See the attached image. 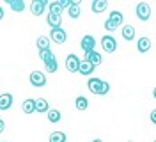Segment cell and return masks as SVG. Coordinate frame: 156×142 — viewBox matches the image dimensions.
I'll use <instances>...</instances> for the list:
<instances>
[{"label":"cell","instance_id":"cell-33","mask_svg":"<svg viewBox=\"0 0 156 142\" xmlns=\"http://www.w3.org/2000/svg\"><path fill=\"white\" fill-rule=\"evenodd\" d=\"M92 142H103V140H101V139H96V140H92Z\"/></svg>","mask_w":156,"mask_h":142},{"label":"cell","instance_id":"cell-22","mask_svg":"<svg viewBox=\"0 0 156 142\" xmlns=\"http://www.w3.org/2000/svg\"><path fill=\"white\" fill-rule=\"evenodd\" d=\"M75 107H76L78 110H87L89 108V100L85 96H78L76 101H75Z\"/></svg>","mask_w":156,"mask_h":142},{"label":"cell","instance_id":"cell-16","mask_svg":"<svg viewBox=\"0 0 156 142\" xmlns=\"http://www.w3.org/2000/svg\"><path fill=\"white\" fill-rule=\"evenodd\" d=\"M78 73H82L83 76L92 75V73H94V66H92L90 62H87V60H82V64H80V69H78Z\"/></svg>","mask_w":156,"mask_h":142},{"label":"cell","instance_id":"cell-31","mask_svg":"<svg viewBox=\"0 0 156 142\" xmlns=\"http://www.w3.org/2000/svg\"><path fill=\"white\" fill-rule=\"evenodd\" d=\"M2 18H4V7L0 5V21H2Z\"/></svg>","mask_w":156,"mask_h":142},{"label":"cell","instance_id":"cell-9","mask_svg":"<svg viewBox=\"0 0 156 142\" xmlns=\"http://www.w3.org/2000/svg\"><path fill=\"white\" fill-rule=\"evenodd\" d=\"M12 107V94L5 93V94H0V110H9Z\"/></svg>","mask_w":156,"mask_h":142},{"label":"cell","instance_id":"cell-12","mask_svg":"<svg viewBox=\"0 0 156 142\" xmlns=\"http://www.w3.org/2000/svg\"><path fill=\"white\" fill-rule=\"evenodd\" d=\"M48 110H50L48 101H46L44 98H37V100H36V112H39V114H48Z\"/></svg>","mask_w":156,"mask_h":142},{"label":"cell","instance_id":"cell-14","mask_svg":"<svg viewBox=\"0 0 156 142\" xmlns=\"http://www.w3.org/2000/svg\"><path fill=\"white\" fill-rule=\"evenodd\" d=\"M85 60L90 62L92 66H98V64H101V62H103V57L99 55L98 52H90V53H85Z\"/></svg>","mask_w":156,"mask_h":142},{"label":"cell","instance_id":"cell-3","mask_svg":"<svg viewBox=\"0 0 156 142\" xmlns=\"http://www.w3.org/2000/svg\"><path fill=\"white\" fill-rule=\"evenodd\" d=\"M80 64H82V60H80L75 53H69V55L66 57V69L71 71V73H76L78 69H80Z\"/></svg>","mask_w":156,"mask_h":142},{"label":"cell","instance_id":"cell-34","mask_svg":"<svg viewBox=\"0 0 156 142\" xmlns=\"http://www.w3.org/2000/svg\"><path fill=\"white\" fill-rule=\"evenodd\" d=\"M128 142H131V140H128Z\"/></svg>","mask_w":156,"mask_h":142},{"label":"cell","instance_id":"cell-8","mask_svg":"<svg viewBox=\"0 0 156 142\" xmlns=\"http://www.w3.org/2000/svg\"><path fill=\"white\" fill-rule=\"evenodd\" d=\"M46 7H48V2H46V0H34V2L30 4V11H32V14H36V16H41Z\"/></svg>","mask_w":156,"mask_h":142},{"label":"cell","instance_id":"cell-2","mask_svg":"<svg viewBox=\"0 0 156 142\" xmlns=\"http://www.w3.org/2000/svg\"><path fill=\"white\" fill-rule=\"evenodd\" d=\"M136 16L138 20H142V21H147V20L151 18V5L146 4V2H140L138 5H136Z\"/></svg>","mask_w":156,"mask_h":142},{"label":"cell","instance_id":"cell-24","mask_svg":"<svg viewBox=\"0 0 156 142\" xmlns=\"http://www.w3.org/2000/svg\"><path fill=\"white\" fill-rule=\"evenodd\" d=\"M37 48H39V52H41V50H50V38L39 36L37 38Z\"/></svg>","mask_w":156,"mask_h":142},{"label":"cell","instance_id":"cell-25","mask_svg":"<svg viewBox=\"0 0 156 142\" xmlns=\"http://www.w3.org/2000/svg\"><path fill=\"white\" fill-rule=\"evenodd\" d=\"M48 142H66V133L64 132H53L50 135Z\"/></svg>","mask_w":156,"mask_h":142},{"label":"cell","instance_id":"cell-7","mask_svg":"<svg viewBox=\"0 0 156 142\" xmlns=\"http://www.w3.org/2000/svg\"><path fill=\"white\" fill-rule=\"evenodd\" d=\"M29 78H30V84L34 85V87L46 85V76H44V73H41V71H32Z\"/></svg>","mask_w":156,"mask_h":142},{"label":"cell","instance_id":"cell-1","mask_svg":"<svg viewBox=\"0 0 156 142\" xmlns=\"http://www.w3.org/2000/svg\"><path fill=\"white\" fill-rule=\"evenodd\" d=\"M87 87H89V91H90L92 94H98V96H103V94H107L108 91H110L108 82L101 80V78H89Z\"/></svg>","mask_w":156,"mask_h":142},{"label":"cell","instance_id":"cell-13","mask_svg":"<svg viewBox=\"0 0 156 142\" xmlns=\"http://www.w3.org/2000/svg\"><path fill=\"white\" fill-rule=\"evenodd\" d=\"M136 48H138V52L140 53H146L151 50V39L149 38H140L138 39V43H136Z\"/></svg>","mask_w":156,"mask_h":142},{"label":"cell","instance_id":"cell-35","mask_svg":"<svg viewBox=\"0 0 156 142\" xmlns=\"http://www.w3.org/2000/svg\"><path fill=\"white\" fill-rule=\"evenodd\" d=\"M154 142H156V140H154Z\"/></svg>","mask_w":156,"mask_h":142},{"label":"cell","instance_id":"cell-15","mask_svg":"<svg viewBox=\"0 0 156 142\" xmlns=\"http://www.w3.org/2000/svg\"><path fill=\"white\" fill-rule=\"evenodd\" d=\"M39 59L44 62V66H46V64H50V62H53V60H57V59H55V55L51 53V50H41V52H39Z\"/></svg>","mask_w":156,"mask_h":142},{"label":"cell","instance_id":"cell-23","mask_svg":"<svg viewBox=\"0 0 156 142\" xmlns=\"http://www.w3.org/2000/svg\"><path fill=\"white\" fill-rule=\"evenodd\" d=\"M46 115H48V121H50V123H58V121L62 119V114L58 112V110H55V108H50Z\"/></svg>","mask_w":156,"mask_h":142},{"label":"cell","instance_id":"cell-26","mask_svg":"<svg viewBox=\"0 0 156 142\" xmlns=\"http://www.w3.org/2000/svg\"><path fill=\"white\" fill-rule=\"evenodd\" d=\"M48 11L51 13V14H62V7H60V4L58 2H51V4H48Z\"/></svg>","mask_w":156,"mask_h":142},{"label":"cell","instance_id":"cell-18","mask_svg":"<svg viewBox=\"0 0 156 142\" xmlns=\"http://www.w3.org/2000/svg\"><path fill=\"white\" fill-rule=\"evenodd\" d=\"M68 14L71 20H76L78 16H80V0H75L73 2V5L68 9Z\"/></svg>","mask_w":156,"mask_h":142},{"label":"cell","instance_id":"cell-28","mask_svg":"<svg viewBox=\"0 0 156 142\" xmlns=\"http://www.w3.org/2000/svg\"><path fill=\"white\" fill-rule=\"evenodd\" d=\"M105 28H107L108 32H112V30H115V27H114V23H112V21H105Z\"/></svg>","mask_w":156,"mask_h":142},{"label":"cell","instance_id":"cell-27","mask_svg":"<svg viewBox=\"0 0 156 142\" xmlns=\"http://www.w3.org/2000/svg\"><path fill=\"white\" fill-rule=\"evenodd\" d=\"M57 69H58V62H57V60H53V62L46 64V71H50V73H55Z\"/></svg>","mask_w":156,"mask_h":142},{"label":"cell","instance_id":"cell-4","mask_svg":"<svg viewBox=\"0 0 156 142\" xmlns=\"http://www.w3.org/2000/svg\"><path fill=\"white\" fill-rule=\"evenodd\" d=\"M101 46H103V50H105V52H108V53H114V52L117 50L115 38H112V36H103V38H101Z\"/></svg>","mask_w":156,"mask_h":142},{"label":"cell","instance_id":"cell-17","mask_svg":"<svg viewBox=\"0 0 156 142\" xmlns=\"http://www.w3.org/2000/svg\"><path fill=\"white\" fill-rule=\"evenodd\" d=\"M122 38L126 41H133L135 39V27L133 25H124L122 27Z\"/></svg>","mask_w":156,"mask_h":142},{"label":"cell","instance_id":"cell-32","mask_svg":"<svg viewBox=\"0 0 156 142\" xmlns=\"http://www.w3.org/2000/svg\"><path fill=\"white\" fill-rule=\"evenodd\" d=\"M153 96H154V100H156V87H154V91H153Z\"/></svg>","mask_w":156,"mask_h":142},{"label":"cell","instance_id":"cell-10","mask_svg":"<svg viewBox=\"0 0 156 142\" xmlns=\"http://www.w3.org/2000/svg\"><path fill=\"white\" fill-rule=\"evenodd\" d=\"M122 20H124V16H122V13H121V11H112V13H110V16H108V21H112L115 28L122 25Z\"/></svg>","mask_w":156,"mask_h":142},{"label":"cell","instance_id":"cell-5","mask_svg":"<svg viewBox=\"0 0 156 142\" xmlns=\"http://www.w3.org/2000/svg\"><path fill=\"white\" fill-rule=\"evenodd\" d=\"M50 38H51V41H53V43L62 45V43H66L68 34H66V30H64V28H51V32H50Z\"/></svg>","mask_w":156,"mask_h":142},{"label":"cell","instance_id":"cell-29","mask_svg":"<svg viewBox=\"0 0 156 142\" xmlns=\"http://www.w3.org/2000/svg\"><path fill=\"white\" fill-rule=\"evenodd\" d=\"M151 121H153V124H156V108L151 112Z\"/></svg>","mask_w":156,"mask_h":142},{"label":"cell","instance_id":"cell-6","mask_svg":"<svg viewBox=\"0 0 156 142\" xmlns=\"http://www.w3.org/2000/svg\"><path fill=\"white\" fill-rule=\"evenodd\" d=\"M80 46H82V50H83V53L94 52V46H96V39H94V36H83Z\"/></svg>","mask_w":156,"mask_h":142},{"label":"cell","instance_id":"cell-19","mask_svg":"<svg viewBox=\"0 0 156 142\" xmlns=\"http://www.w3.org/2000/svg\"><path fill=\"white\" fill-rule=\"evenodd\" d=\"M21 110L25 114H34L36 112V100H25L21 105Z\"/></svg>","mask_w":156,"mask_h":142},{"label":"cell","instance_id":"cell-21","mask_svg":"<svg viewBox=\"0 0 156 142\" xmlns=\"http://www.w3.org/2000/svg\"><path fill=\"white\" fill-rule=\"evenodd\" d=\"M107 7H108L107 0H94V2H92V11H94V13H103Z\"/></svg>","mask_w":156,"mask_h":142},{"label":"cell","instance_id":"cell-20","mask_svg":"<svg viewBox=\"0 0 156 142\" xmlns=\"http://www.w3.org/2000/svg\"><path fill=\"white\" fill-rule=\"evenodd\" d=\"M7 4L11 5V9L16 11V13L25 11V2H23V0H7Z\"/></svg>","mask_w":156,"mask_h":142},{"label":"cell","instance_id":"cell-30","mask_svg":"<svg viewBox=\"0 0 156 142\" xmlns=\"http://www.w3.org/2000/svg\"><path fill=\"white\" fill-rule=\"evenodd\" d=\"M4 130H5V123L0 119V133H4Z\"/></svg>","mask_w":156,"mask_h":142},{"label":"cell","instance_id":"cell-11","mask_svg":"<svg viewBox=\"0 0 156 142\" xmlns=\"http://www.w3.org/2000/svg\"><path fill=\"white\" fill-rule=\"evenodd\" d=\"M46 21H48V25H50L51 28H60V25H62V16L48 13V16H46Z\"/></svg>","mask_w":156,"mask_h":142}]
</instances>
